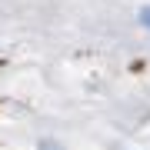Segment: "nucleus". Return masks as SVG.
<instances>
[{"instance_id":"1","label":"nucleus","mask_w":150,"mask_h":150,"mask_svg":"<svg viewBox=\"0 0 150 150\" xmlns=\"http://www.w3.org/2000/svg\"><path fill=\"white\" fill-rule=\"evenodd\" d=\"M140 20H144L147 27H150V7H144V10H140Z\"/></svg>"}]
</instances>
